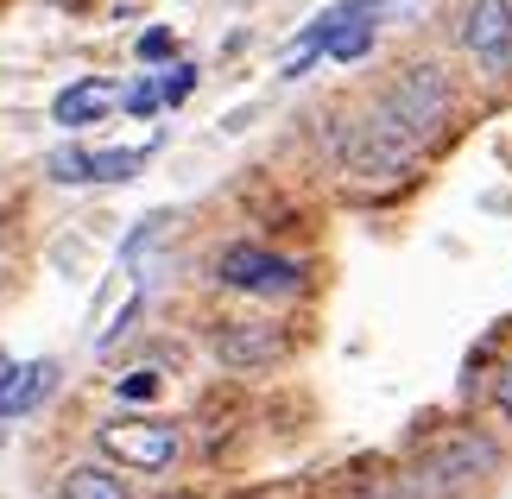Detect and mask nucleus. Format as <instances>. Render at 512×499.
<instances>
[{
	"label": "nucleus",
	"mask_w": 512,
	"mask_h": 499,
	"mask_svg": "<svg viewBox=\"0 0 512 499\" xmlns=\"http://www.w3.org/2000/svg\"><path fill=\"white\" fill-rule=\"evenodd\" d=\"M190 89H196V70H190V64H171V70L159 76V95H165V102H184Z\"/></svg>",
	"instance_id": "11"
},
{
	"label": "nucleus",
	"mask_w": 512,
	"mask_h": 499,
	"mask_svg": "<svg viewBox=\"0 0 512 499\" xmlns=\"http://www.w3.org/2000/svg\"><path fill=\"white\" fill-rule=\"evenodd\" d=\"M152 392H159V373H146V367L121 379V398H152Z\"/></svg>",
	"instance_id": "14"
},
{
	"label": "nucleus",
	"mask_w": 512,
	"mask_h": 499,
	"mask_svg": "<svg viewBox=\"0 0 512 499\" xmlns=\"http://www.w3.org/2000/svg\"><path fill=\"white\" fill-rule=\"evenodd\" d=\"M215 278L228 291H247V297H291L304 285V272L285 253H266V247H228L215 259Z\"/></svg>",
	"instance_id": "3"
},
{
	"label": "nucleus",
	"mask_w": 512,
	"mask_h": 499,
	"mask_svg": "<svg viewBox=\"0 0 512 499\" xmlns=\"http://www.w3.org/2000/svg\"><path fill=\"white\" fill-rule=\"evenodd\" d=\"M121 102H127V114H152V108L165 102V95H159V76H146V83H133V89L121 95Z\"/></svg>",
	"instance_id": "12"
},
{
	"label": "nucleus",
	"mask_w": 512,
	"mask_h": 499,
	"mask_svg": "<svg viewBox=\"0 0 512 499\" xmlns=\"http://www.w3.org/2000/svg\"><path fill=\"white\" fill-rule=\"evenodd\" d=\"M215 361L234 367V373L266 367V361H279V335H272L266 323H222L215 329Z\"/></svg>",
	"instance_id": "5"
},
{
	"label": "nucleus",
	"mask_w": 512,
	"mask_h": 499,
	"mask_svg": "<svg viewBox=\"0 0 512 499\" xmlns=\"http://www.w3.org/2000/svg\"><path fill=\"white\" fill-rule=\"evenodd\" d=\"M140 165H146L140 146H133V152H89V184H127Z\"/></svg>",
	"instance_id": "9"
},
{
	"label": "nucleus",
	"mask_w": 512,
	"mask_h": 499,
	"mask_svg": "<svg viewBox=\"0 0 512 499\" xmlns=\"http://www.w3.org/2000/svg\"><path fill=\"white\" fill-rule=\"evenodd\" d=\"M64 499H127V487L108 468H70L64 474Z\"/></svg>",
	"instance_id": "8"
},
{
	"label": "nucleus",
	"mask_w": 512,
	"mask_h": 499,
	"mask_svg": "<svg viewBox=\"0 0 512 499\" xmlns=\"http://www.w3.org/2000/svg\"><path fill=\"white\" fill-rule=\"evenodd\" d=\"M51 386H57V361H26V367H13L7 379H0V436H7L13 417L32 411Z\"/></svg>",
	"instance_id": "6"
},
{
	"label": "nucleus",
	"mask_w": 512,
	"mask_h": 499,
	"mask_svg": "<svg viewBox=\"0 0 512 499\" xmlns=\"http://www.w3.org/2000/svg\"><path fill=\"white\" fill-rule=\"evenodd\" d=\"M494 462H500V449L487 443V436L449 430V436H437V443L424 449V462L411 468V487H418L424 499H456L462 487L487 481V474H494Z\"/></svg>",
	"instance_id": "1"
},
{
	"label": "nucleus",
	"mask_w": 512,
	"mask_h": 499,
	"mask_svg": "<svg viewBox=\"0 0 512 499\" xmlns=\"http://www.w3.org/2000/svg\"><path fill=\"white\" fill-rule=\"evenodd\" d=\"M114 102H121V89H114V83H102V76H83V83H70V89L51 102V121H57V127H89V121H102Z\"/></svg>",
	"instance_id": "7"
},
{
	"label": "nucleus",
	"mask_w": 512,
	"mask_h": 499,
	"mask_svg": "<svg viewBox=\"0 0 512 499\" xmlns=\"http://www.w3.org/2000/svg\"><path fill=\"white\" fill-rule=\"evenodd\" d=\"M102 455H114L121 468L133 474H159L177 462V430L159 424V417H121V424H102Z\"/></svg>",
	"instance_id": "2"
},
{
	"label": "nucleus",
	"mask_w": 512,
	"mask_h": 499,
	"mask_svg": "<svg viewBox=\"0 0 512 499\" xmlns=\"http://www.w3.org/2000/svg\"><path fill=\"white\" fill-rule=\"evenodd\" d=\"M462 45L475 51V64L487 76L512 70V0H475L462 19Z\"/></svg>",
	"instance_id": "4"
},
{
	"label": "nucleus",
	"mask_w": 512,
	"mask_h": 499,
	"mask_svg": "<svg viewBox=\"0 0 512 499\" xmlns=\"http://www.w3.org/2000/svg\"><path fill=\"white\" fill-rule=\"evenodd\" d=\"M45 171L57 177V184H89V152L64 146V152H51V158H45Z\"/></svg>",
	"instance_id": "10"
},
{
	"label": "nucleus",
	"mask_w": 512,
	"mask_h": 499,
	"mask_svg": "<svg viewBox=\"0 0 512 499\" xmlns=\"http://www.w3.org/2000/svg\"><path fill=\"white\" fill-rule=\"evenodd\" d=\"M140 57H146V64H165V57H171V32H165V26L140 32Z\"/></svg>",
	"instance_id": "13"
},
{
	"label": "nucleus",
	"mask_w": 512,
	"mask_h": 499,
	"mask_svg": "<svg viewBox=\"0 0 512 499\" xmlns=\"http://www.w3.org/2000/svg\"><path fill=\"white\" fill-rule=\"evenodd\" d=\"M7 373H13V361H7V354H0V379H7Z\"/></svg>",
	"instance_id": "16"
},
{
	"label": "nucleus",
	"mask_w": 512,
	"mask_h": 499,
	"mask_svg": "<svg viewBox=\"0 0 512 499\" xmlns=\"http://www.w3.org/2000/svg\"><path fill=\"white\" fill-rule=\"evenodd\" d=\"M494 405H500V411L512 417V361H506V367L494 373Z\"/></svg>",
	"instance_id": "15"
}]
</instances>
